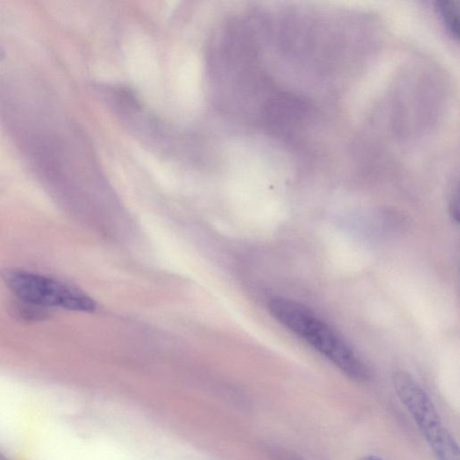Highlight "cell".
<instances>
[{
	"label": "cell",
	"mask_w": 460,
	"mask_h": 460,
	"mask_svg": "<svg viewBox=\"0 0 460 460\" xmlns=\"http://www.w3.org/2000/svg\"><path fill=\"white\" fill-rule=\"evenodd\" d=\"M287 460H303L301 458H298V457L296 456H290L288 457V459Z\"/></svg>",
	"instance_id": "obj_9"
},
{
	"label": "cell",
	"mask_w": 460,
	"mask_h": 460,
	"mask_svg": "<svg viewBox=\"0 0 460 460\" xmlns=\"http://www.w3.org/2000/svg\"><path fill=\"white\" fill-rule=\"evenodd\" d=\"M359 460H384L374 455H366L361 457Z\"/></svg>",
	"instance_id": "obj_7"
},
{
	"label": "cell",
	"mask_w": 460,
	"mask_h": 460,
	"mask_svg": "<svg viewBox=\"0 0 460 460\" xmlns=\"http://www.w3.org/2000/svg\"><path fill=\"white\" fill-rule=\"evenodd\" d=\"M459 185L457 184L456 187H452L449 200V212L450 218H452V220L455 222L456 224H458L459 221Z\"/></svg>",
	"instance_id": "obj_6"
},
{
	"label": "cell",
	"mask_w": 460,
	"mask_h": 460,
	"mask_svg": "<svg viewBox=\"0 0 460 460\" xmlns=\"http://www.w3.org/2000/svg\"><path fill=\"white\" fill-rule=\"evenodd\" d=\"M12 313L22 320L38 321L47 319L49 310L41 306L17 299V301L12 304Z\"/></svg>",
	"instance_id": "obj_5"
},
{
	"label": "cell",
	"mask_w": 460,
	"mask_h": 460,
	"mask_svg": "<svg viewBox=\"0 0 460 460\" xmlns=\"http://www.w3.org/2000/svg\"><path fill=\"white\" fill-rule=\"evenodd\" d=\"M269 310L280 325L319 351L345 375L359 382L369 381L372 373L365 361L310 308L292 299L278 298L271 299Z\"/></svg>",
	"instance_id": "obj_1"
},
{
	"label": "cell",
	"mask_w": 460,
	"mask_h": 460,
	"mask_svg": "<svg viewBox=\"0 0 460 460\" xmlns=\"http://www.w3.org/2000/svg\"><path fill=\"white\" fill-rule=\"evenodd\" d=\"M4 280L15 297L46 308L92 312L95 302L82 290L51 278L20 270L7 271Z\"/></svg>",
	"instance_id": "obj_3"
},
{
	"label": "cell",
	"mask_w": 460,
	"mask_h": 460,
	"mask_svg": "<svg viewBox=\"0 0 460 460\" xmlns=\"http://www.w3.org/2000/svg\"><path fill=\"white\" fill-rule=\"evenodd\" d=\"M447 35L458 41L459 35V2L439 1L435 6Z\"/></svg>",
	"instance_id": "obj_4"
},
{
	"label": "cell",
	"mask_w": 460,
	"mask_h": 460,
	"mask_svg": "<svg viewBox=\"0 0 460 460\" xmlns=\"http://www.w3.org/2000/svg\"><path fill=\"white\" fill-rule=\"evenodd\" d=\"M5 58V50L3 49L2 46L0 45V61Z\"/></svg>",
	"instance_id": "obj_8"
},
{
	"label": "cell",
	"mask_w": 460,
	"mask_h": 460,
	"mask_svg": "<svg viewBox=\"0 0 460 460\" xmlns=\"http://www.w3.org/2000/svg\"><path fill=\"white\" fill-rule=\"evenodd\" d=\"M394 390L437 460H459V444L441 421L434 402L409 373H395Z\"/></svg>",
	"instance_id": "obj_2"
}]
</instances>
